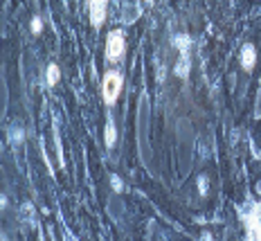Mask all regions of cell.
I'll return each mask as SVG.
<instances>
[{"instance_id": "9c48e42d", "label": "cell", "mask_w": 261, "mask_h": 241, "mask_svg": "<svg viewBox=\"0 0 261 241\" xmlns=\"http://www.w3.org/2000/svg\"><path fill=\"white\" fill-rule=\"evenodd\" d=\"M9 140H12V144H20L23 142V129L18 124H14V129L9 131Z\"/></svg>"}, {"instance_id": "8992f818", "label": "cell", "mask_w": 261, "mask_h": 241, "mask_svg": "<svg viewBox=\"0 0 261 241\" xmlns=\"http://www.w3.org/2000/svg\"><path fill=\"white\" fill-rule=\"evenodd\" d=\"M254 63H257V52H254V45L252 43H246L241 47V65L243 70H252Z\"/></svg>"}, {"instance_id": "30bf717a", "label": "cell", "mask_w": 261, "mask_h": 241, "mask_svg": "<svg viewBox=\"0 0 261 241\" xmlns=\"http://www.w3.org/2000/svg\"><path fill=\"white\" fill-rule=\"evenodd\" d=\"M41 30H43L41 18L39 16H34V18H32V34H41Z\"/></svg>"}, {"instance_id": "5b68a950", "label": "cell", "mask_w": 261, "mask_h": 241, "mask_svg": "<svg viewBox=\"0 0 261 241\" xmlns=\"http://www.w3.org/2000/svg\"><path fill=\"white\" fill-rule=\"evenodd\" d=\"M106 7H108V0H88L90 23H92L95 30H99L101 23L106 20Z\"/></svg>"}, {"instance_id": "4fadbf2b", "label": "cell", "mask_w": 261, "mask_h": 241, "mask_svg": "<svg viewBox=\"0 0 261 241\" xmlns=\"http://www.w3.org/2000/svg\"><path fill=\"white\" fill-rule=\"evenodd\" d=\"M254 117H261V90H259V97H257V108H254Z\"/></svg>"}, {"instance_id": "7a4b0ae2", "label": "cell", "mask_w": 261, "mask_h": 241, "mask_svg": "<svg viewBox=\"0 0 261 241\" xmlns=\"http://www.w3.org/2000/svg\"><path fill=\"white\" fill-rule=\"evenodd\" d=\"M243 226H246V239L259 241L261 239V201L252 203L248 207L246 216H243Z\"/></svg>"}, {"instance_id": "6da1fadb", "label": "cell", "mask_w": 261, "mask_h": 241, "mask_svg": "<svg viewBox=\"0 0 261 241\" xmlns=\"http://www.w3.org/2000/svg\"><path fill=\"white\" fill-rule=\"evenodd\" d=\"M173 47L180 52V61L176 63L173 73L180 77V79H185V77L189 75V70H192V59H189V50H192V38L185 36V34L173 36Z\"/></svg>"}, {"instance_id": "8fae6325", "label": "cell", "mask_w": 261, "mask_h": 241, "mask_svg": "<svg viewBox=\"0 0 261 241\" xmlns=\"http://www.w3.org/2000/svg\"><path fill=\"white\" fill-rule=\"evenodd\" d=\"M111 183H113V189H115V191H122V189H124V185H122V178H119V176H115V174H113V176H111Z\"/></svg>"}, {"instance_id": "7c38bea8", "label": "cell", "mask_w": 261, "mask_h": 241, "mask_svg": "<svg viewBox=\"0 0 261 241\" xmlns=\"http://www.w3.org/2000/svg\"><path fill=\"white\" fill-rule=\"evenodd\" d=\"M198 191H200V194H207V178H205V176H200L198 178Z\"/></svg>"}, {"instance_id": "3957f363", "label": "cell", "mask_w": 261, "mask_h": 241, "mask_svg": "<svg viewBox=\"0 0 261 241\" xmlns=\"http://www.w3.org/2000/svg\"><path fill=\"white\" fill-rule=\"evenodd\" d=\"M122 86H124L122 75L115 73V70L106 73V77H104V84H101V95H104L106 106H113V104H115V102L119 100V92H122Z\"/></svg>"}, {"instance_id": "ba28073f", "label": "cell", "mask_w": 261, "mask_h": 241, "mask_svg": "<svg viewBox=\"0 0 261 241\" xmlns=\"http://www.w3.org/2000/svg\"><path fill=\"white\" fill-rule=\"evenodd\" d=\"M59 77H61V70H59V65L57 63L47 65V86H57Z\"/></svg>"}, {"instance_id": "277c9868", "label": "cell", "mask_w": 261, "mask_h": 241, "mask_svg": "<svg viewBox=\"0 0 261 241\" xmlns=\"http://www.w3.org/2000/svg\"><path fill=\"white\" fill-rule=\"evenodd\" d=\"M126 52V38H124V32L122 30H113L106 38V59L113 63H117L119 59L124 57Z\"/></svg>"}, {"instance_id": "52a82bcc", "label": "cell", "mask_w": 261, "mask_h": 241, "mask_svg": "<svg viewBox=\"0 0 261 241\" xmlns=\"http://www.w3.org/2000/svg\"><path fill=\"white\" fill-rule=\"evenodd\" d=\"M115 140H117L115 122H113V117H108L106 119V147H115Z\"/></svg>"}]
</instances>
